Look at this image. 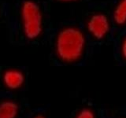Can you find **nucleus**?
I'll list each match as a JSON object with an SVG mask.
<instances>
[{"instance_id":"1","label":"nucleus","mask_w":126,"mask_h":118,"mask_svg":"<svg viewBox=\"0 0 126 118\" xmlns=\"http://www.w3.org/2000/svg\"><path fill=\"white\" fill-rule=\"evenodd\" d=\"M85 35L79 28L69 26L58 32L55 40L58 57L65 62H73L80 59L84 51Z\"/></svg>"},{"instance_id":"2","label":"nucleus","mask_w":126,"mask_h":118,"mask_svg":"<svg viewBox=\"0 0 126 118\" xmlns=\"http://www.w3.org/2000/svg\"><path fill=\"white\" fill-rule=\"evenodd\" d=\"M21 21L24 33L29 39H35L39 36L43 30V16L40 8L31 0L22 4Z\"/></svg>"},{"instance_id":"3","label":"nucleus","mask_w":126,"mask_h":118,"mask_svg":"<svg viewBox=\"0 0 126 118\" xmlns=\"http://www.w3.org/2000/svg\"><path fill=\"white\" fill-rule=\"evenodd\" d=\"M88 33L95 39H102L110 30V21L104 14L95 13L88 17L86 24Z\"/></svg>"},{"instance_id":"4","label":"nucleus","mask_w":126,"mask_h":118,"mask_svg":"<svg viewBox=\"0 0 126 118\" xmlns=\"http://www.w3.org/2000/svg\"><path fill=\"white\" fill-rule=\"evenodd\" d=\"M3 82L10 89H16L21 87L24 82L23 74L18 70L10 69L4 73Z\"/></svg>"},{"instance_id":"5","label":"nucleus","mask_w":126,"mask_h":118,"mask_svg":"<svg viewBox=\"0 0 126 118\" xmlns=\"http://www.w3.org/2000/svg\"><path fill=\"white\" fill-rule=\"evenodd\" d=\"M113 20L119 26H123L126 24V0L118 1L113 11Z\"/></svg>"},{"instance_id":"6","label":"nucleus","mask_w":126,"mask_h":118,"mask_svg":"<svg viewBox=\"0 0 126 118\" xmlns=\"http://www.w3.org/2000/svg\"><path fill=\"white\" fill-rule=\"evenodd\" d=\"M17 110V105L14 102H4L0 105V118H15Z\"/></svg>"},{"instance_id":"7","label":"nucleus","mask_w":126,"mask_h":118,"mask_svg":"<svg viewBox=\"0 0 126 118\" xmlns=\"http://www.w3.org/2000/svg\"><path fill=\"white\" fill-rule=\"evenodd\" d=\"M77 118H94L92 113L89 110H84L80 113Z\"/></svg>"},{"instance_id":"8","label":"nucleus","mask_w":126,"mask_h":118,"mask_svg":"<svg viewBox=\"0 0 126 118\" xmlns=\"http://www.w3.org/2000/svg\"><path fill=\"white\" fill-rule=\"evenodd\" d=\"M121 51L122 56L126 59V35L124 37L123 40H122V42H121Z\"/></svg>"},{"instance_id":"9","label":"nucleus","mask_w":126,"mask_h":118,"mask_svg":"<svg viewBox=\"0 0 126 118\" xmlns=\"http://www.w3.org/2000/svg\"><path fill=\"white\" fill-rule=\"evenodd\" d=\"M60 2H76L77 0H58Z\"/></svg>"},{"instance_id":"10","label":"nucleus","mask_w":126,"mask_h":118,"mask_svg":"<svg viewBox=\"0 0 126 118\" xmlns=\"http://www.w3.org/2000/svg\"><path fill=\"white\" fill-rule=\"evenodd\" d=\"M35 118H43V117H35Z\"/></svg>"}]
</instances>
